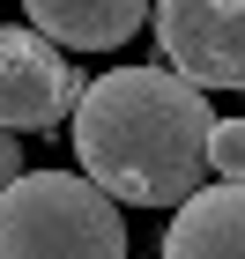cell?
<instances>
[{"mask_svg":"<svg viewBox=\"0 0 245 259\" xmlns=\"http://www.w3.org/2000/svg\"><path fill=\"white\" fill-rule=\"evenodd\" d=\"M216 111L171 67H112L75 97V156L82 178L112 207H179L208 185Z\"/></svg>","mask_w":245,"mask_h":259,"instance_id":"6da1fadb","label":"cell"},{"mask_svg":"<svg viewBox=\"0 0 245 259\" xmlns=\"http://www.w3.org/2000/svg\"><path fill=\"white\" fill-rule=\"evenodd\" d=\"M0 259H126V222L82 170H22L0 193Z\"/></svg>","mask_w":245,"mask_h":259,"instance_id":"7a4b0ae2","label":"cell"},{"mask_svg":"<svg viewBox=\"0 0 245 259\" xmlns=\"http://www.w3.org/2000/svg\"><path fill=\"white\" fill-rule=\"evenodd\" d=\"M163 67L193 89H245V0H149Z\"/></svg>","mask_w":245,"mask_h":259,"instance_id":"3957f363","label":"cell"},{"mask_svg":"<svg viewBox=\"0 0 245 259\" xmlns=\"http://www.w3.org/2000/svg\"><path fill=\"white\" fill-rule=\"evenodd\" d=\"M82 97V74L67 67L60 45L38 30H0V134H38L60 126Z\"/></svg>","mask_w":245,"mask_h":259,"instance_id":"277c9868","label":"cell"},{"mask_svg":"<svg viewBox=\"0 0 245 259\" xmlns=\"http://www.w3.org/2000/svg\"><path fill=\"white\" fill-rule=\"evenodd\" d=\"M22 15L60 52H112L149 22V0H22Z\"/></svg>","mask_w":245,"mask_h":259,"instance_id":"5b68a950","label":"cell"},{"mask_svg":"<svg viewBox=\"0 0 245 259\" xmlns=\"http://www.w3.org/2000/svg\"><path fill=\"white\" fill-rule=\"evenodd\" d=\"M163 259H245V185H201L163 230Z\"/></svg>","mask_w":245,"mask_h":259,"instance_id":"8992f818","label":"cell"},{"mask_svg":"<svg viewBox=\"0 0 245 259\" xmlns=\"http://www.w3.org/2000/svg\"><path fill=\"white\" fill-rule=\"evenodd\" d=\"M208 170L223 185H245V119H216V134H208Z\"/></svg>","mask_w":245,"mask_h":259,"instance_id":"52a82bcc","label":"cell"},{"mask_svg":"<svg viewBox=\"0 0 245 259\" xmlns=\"http://www.w3.org/2000/svg\"><path fill=\"white\" fill-rule=\"evenodd\" d=\"M22 178V148H15V134H0V193Z\"/></svg>","mask_w":245,"mask_h":259,"instance_id":"ba28073f","label":"cell"}]
</instances>
